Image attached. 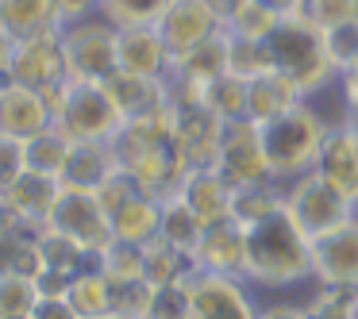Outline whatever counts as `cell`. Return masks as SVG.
Wrapping results in <instances>:
<instances>
[{
    "mask_svg": "<svg viewBox=\"0 0 358 319\" xmlns=\"http://www.w3.org/2000/svg\"><path fill=\"white\" fill-rule=\"evenodd\" d=\"M243 281L258 296H285L312 285V239L293 223L285 208L247 227Z\"/></svg>",
    "mask_w": 358,
    "mask_h": 319,
    "instance_id": "obj_1",
    "label": "cell"
},
{
    "mask_svg": "<svg viewBox=\"0 0 358 319\" xmlns=\"http://www.w3.org/2000/svg\"><path fill=\"white\" fill-rule=\"evenodd\" d=\"M258 131H262V150H266L270 177L285 185V181L304 177V173L316 170L320 147H324L331 127H327V119L308 101H301L289 112H281V116L258 124Z\"/></svg>",
    "mask_w": 358,
    "mask_h": 319,
    "instance_id": "obj_2",
    "label": "cell"
},
{
    "mask_svg": "<svg viewBox=\"0 0 358 319\" xmlns=\"http://www.w3.org/2000/svg\"><path fill=\"white\" fill-rule=\"evenodd\" d=\"M47 101L55 112V127L66 131L73 142H112L124 127V116L104 81L70 77L55 93H47Z\"/></svg>",
    "mask_w": 358,
    "mask_h": 319,
    "instance_id": "obj_3",
    "label": "cell"
},
{
    "mask_svg": "<svg viewBox=\"0 0 358 319\" xmlns=\"http://www.w3.org/2000/svg\"><path fill=\"white\" fill-rule=\"evenodd\" d=\"M270 54H273V70H281L304 96L327 89L339 73L331 70L324 50V31L308 27L304 20L289 16L278 24V31L270 35Z\"/></svg>",
    "mask_w": 358,
    "mask_h": 319,
    "instance_id": "obj_4",
    "label": "cell"
},
{
    "mask_svg": "<svg viewBox=\"0 0 358 319\" xmlns=\"http://www.w3.org/2000/svg\"><path fill=\"white\" fill-rule=\"evenodd\" d=\"M62 35V50H66V66H70V77L81 81H108L112 73H120L116 62V35L120 27L108 16L93 12V16L70 20V24L58 27Z\"/></svg>",
    "mask_w": 358,
    "mask_h": 319,
    "instance_id": "obj_5",
    "label": "cell"
},
{
    "mask_svg": "<svg viewBox=\"0 0 358 319\" xmlns=\"http://www.w3.org/2000/svg\"><path fill=\"white\" fill-rule=\"evenodd\" d=\"M285 212L293 216V223L301 227L308 239H320V235L343 227L347 219H355L358 204L312 170V173H304V177L285 181Z\"/></svg>",
    "mask_w": 358,
    "mask_h": 319,
    "instance_id": "obj_6",
    "label": "cell"
},
{
    "mask_svg": "<svg viewBox=\"0 0 358 319\" xmlns=\"http://www.w3.org/2000/svg\"><path fill=\"white\" fill-rule=\"evenodd\" d=\"M47 231H58L66 239H73L89 254H104L116 242L112 216L93 188H70V185L58 188L55 204H50V216H47Z\"/></svg>",
    "mask_w": 358,
    "mask_h": 319,
    "instance_id": "obj_7",
    "label": "cell"
},
{
    "mask_svg": "<svg viewBox=\"0 0 358 319\" xmlns=\"http://www.w3.org/2000/svg\"><path fill=\"white\" fill-rule=\"evenodd\" d=\"M189 319H258L262 296L239 273L196 269L189 277Z\"/></svg>",
    "mask_w": 358,
    "mask_h": 319,
    "instance_id": "obj_8",
    "label": "cell"
},
{
    "mask_svg": "<svg viewBox=\"0 0 358 319\" xmlns=\"http://www.w3.org/2000/svg\"><path fill=\"white\" fill-rule=\"evenodd\" d=\"M12 81L39 93H55L58 85L70 81V66H66L62 35L58 31H39L16 39V58H12Z\"/></svg>",
    "mask_w": 358,
    "mask_h": 319,
    "instance_id": "obj_9",
    "label": "cell"
},
{
    "mask_svg": "<svg viewBox=\"0 0 358 319\" xmlns=\"http://www.w3.org/2000/svg\"><path fill=\"white\" fill-rule=\"evenodd\" d=\"M212 165L235 188L270 177L266 150H262V131H258L255 119H231V124H224V135H220V147H216V162Z\"/></svg>",
    "mask_w": 358,
    "mask_h": 319,
    "instance_id": "obj_10",
    "label": "cell"
},
{
    "mask_svg": "<svg viewBox=\"0 0 358 319\" xmlns=\"http://www.w3.org/2000/svg\"><path fill=\"white\" fill-rule=\"evenodd\" d=\"M312 285L358 288V216L312 239Z\"/></svg>",
    "mask_w": 358,
    "mask_h": 319,
    "instance_id": "obj_11",
    "label": "cell"
},
{
    "mask_svg": "<svg viewBox=\"0 0 358 319\" xmlns=\"http://www.w3.org/2000/svg\"><path fill=\"white\" fill-rule=\"evenodd\" d=\"M155 27L162 35V43L170 47V54L178 58V54H189L193 47H201V43L216 39L224 31V20L204 0H173Z\"/></svg>",
    "mask_w": 358,
    "mask_h": 319,
    "instance_id": "obj_12",
    "label": "cell"
},
{
    "mask_svg": "<svg viewBox=\"0 0 358 319\" xmlns=\"http://www.w3.org/2000/svg\"><path fill=\"white\" fill-rule=\"evenodd\" d=\"M47 127H55V112H50L47 93L16 85V81L0 89V135L27 142L35 135H43Z\"/></svg>",
    "mask_w": 358,
    "mask_h": 319,
    "instance_id": "obj_13",
    "label": "cell"
},
{
    "mask_svg": "<svg viewBox=\"0 0 358 319\" xmlns=\"http://www.w3.org/2000/svg\"><path fill=\"white\" fill-rule=\"evenodd\" d=\"M116 62H120V73H135V77H170L173 54L162 43L158 27H120Z\"/></svg>",
    "mask_w": 358,
    "mask_h": 319,
    "instance_id": "obj_14",
    "label": "cell"
},
{
    "mask_svg": "<svg viewBox=\"0 0 358 319\" xmlns=\"http://www.w3.org/2000/svg\"><path fill=\"white\" fill-rule=\"evenodd\" d=\"M178 196L193 208V216L201 219V223H216V219L231 216L235 185L216 170V165H189L181 185H178Z\"/></svg>",
    "mask_w": 358,
    "mask_h": 319,
    "instance_id": "obj_15",
    "label": "cell"
},
{
    "mask_svg": "<svg viewBox=\"0 0 358 319\" xmlns=\"http://www.w3.org/2000/svg\"><path fill=\"white\" fill-rule=\"evenodd\" d=\"M243 254H247V227L231 216L216 219V223H204L201 242H196V250H193L201 269L239 273V277H243Z\"/></svg>",
    "mask_w": 358,
    "mask_h": 319,
    "instance_id": "obj_16",
    "label": "cell"
},
{
    "mask_svg": "<svg viewBox=\"0 0 358 319\" xmlns=\"http://www.w3.org/2000/svg\"><path fill=\"white\" fill-rule=\"evenodd\" d=\"M316 173L358 204V131H350L347 124L331 127L324 147H320Z\"/></svg>",
    "mask_w": 358,
    "mask_h": 319,
    "instance_id": "obj_17",
    "label": "cell"
},
{
    "mask_svg": "<svg viewBox=\"0 0 358 319\" xmlns=\"http://www.w3.org/2000/svg\"><path fill=\"white\" fill-rule=\"evenodd\" d=\"M104 85H108V93H112V101H116L124 124H127V119H143V116H155V112L170 108V81H166V77L112 73Z\"/></svg>",
    "mask_w": 358,
    "mask_h": 319,
    "instance_id": "obj_18",
    "label": "cell"
},
{
    "mask_svg": "<svg viewBox=\"0 0 358 319\" xmlns=\"http://www.w3.org/2000/svg\"><path fill=\"white\" fill-rule=\"evenodd\" d=\"M58 188H62L58 177H43V173L24 170L0 196L8 200V208L20 216L24 227H47V216H50V204H55Z\"/></svg>",
    "mask_w": 358,
    "mask_h": 319,
    "instance_id": "obj_19",
    "label": "cell"
},
{
    "mask_svg": "<svg viewBox=\"0 0 358 319\" xmlns=\"http://www.w3.org/2000/svg\"><path fill=\"white\" fill-rule=\"evenodd\" d=\"M301 101L304 93L281 70H266L247 81V119H255V124H266V119L281 116Z\"/></svg>",
    "mask_w": 358,
    "mask_h": 319,
    "instance_id": "obj_20",
    "label": "cell"
},
{
    "mask_svg": "<svg viewBox=\"0 0 358 319\" xmlns=\"http://www.w3.org/2000/svg\"><path fill=\"white\" fill-rule=\"evenodd\" d=\"M120 170V158L112 142H73L70 162L62 170V185L70 188H101L112 173Z\"/></svg>",
    "mask_w": 358,
    "mask_h": 319,
    "instance_id": "obj_21",
    "label": "cell"
},
{
    "mask_svg": "<svg viewBox=\"0 0 358 319\" xmlns=\"http://www.w3.org/2000/svg\"><path fill=\"white\" fill-rule=\"evenodd\" d=\"M220 73H227V31H220L216 39L193 47L189 54H178L173 66H170V81L196 85V89H204L208 81H216Z\"/></svg>",
    "mask_w": 358,
    "mask_h": 319,
    "instance_id": "obj_22",
    "label": "cell"
},
{
    "mask_svg": "<svg viewBox=\"0 0 358 319\" xmlns=\"http://www.w3.org/2000/svg\"><path fill=\"white\" fill-rule=\"evenodd\" d=\"M158 223H162V196L155 193H139L120 212H112V235L135 246H147L150 239H158Z\"/></svg>",
    "mask_w": 358,
    "mask_h": 319,
    "instance_id": "obj_23",
    "label": "cell"
},
{
    "mask_svg": "<svg viewBox=\"0 0 358 319\" xmlns=\"http://www.w3.org/2000/svg\"><path fill=\"white\" fill-rule=\"evenodd\" d=\"M196 269V258L181 246H170L166 239H150L143 246V273L150 285H189Z\"/></svg>",
    "mask_w": 358,
    "mask_h": 319,
    "instance_id": "obj_24",
    "label": "cell"
},
{
    "mask_svg": "<svg viewBox=\"0 0 358 319\" xmlns=\"http://www.w3.org/2000/svg\"><path fill=\"white\" fill-rule=\"evenodd\" d=\"M0 27L16 39L39 31H58L62 16H58V0H0Z\"/></svg>",
    "mask_w": 358,
    "mask_h": 319,
    "instance_id": "obj_25",
    "label": "cell"
},
{
    "mask_svg": "<svg viewBox=\"0 0 358 319\" xmlns=\"http://www.w3.org/2000/svg\"><path fill=\"white\" fill-rule=\"evenodd\" d=\"M281 208H285V185L273 177L255 181V185H239L231 196V219H239L243 227L262 223V219H270Z\"/></svg>",
    "mask_w": 358,
    "mask_h": 319,
    "instance_id": "obj_26",
    "label": "cell"
},
{
    "mask_svg": "<svg viewBox=\"0 0 358 319\" xmlns=\"http://www.w3.org/2000/svg\"><path fill=\"white\" fill-rule=\"evenodd\" d=\"M70 150H73V139L58 127H47L43 135L24 142V154H27V170L31 173H43V177H58L62 181V170L70 162Z\"/></svg>",
    "mask_w": 358,
    "mask_h": 319,
    "instance_id": "obj_27",
    "label": "cell"
},
{
    "mask_svg": "<svg viewBox=\"0 0 358 319\" xmlns=\"http://www.w3.org/2000/svg\"><path fill=\"white\" fill-rule=\"evenodd\" d=\"M201 231H204V223L193 216V208H189L178 193L162 196V223H158V239H166L170 246H181V250L193 254L196 242H201Z\"/></svg>",
    "mask_w": 358,
    "mask_h": 319,
    "instance_id": "obj_28",
    "label": "cell"
},
{
    "mask_svg": "<svg viewBox=\"0 0 358 319\" xmlns=\"http://www.w3.org/2000/svg\"><path fill=\"white\" fill-rule=\"evenodd\" d=\"M281 20H285V12L278 4H270V0H243L239 8L224 20V31L243 35V39H270Z\"/></svg>",
    "mask_w": 358,
    "mask_h": 319,
    "instance_id": "obj_29",
    "label": "cell"
},
{
    "mask_svg": "<svg viewBox=\"0 0 358 319\" xmlns=\"http://www.w3.org/2000/svg\"><path fill=\"white\" fill-rule=\"evenodd\" d=\"M201 101L208 104L224 124L247 119V77H239V73H231V70L220 73L216 81H208V85L201 89Z\"/></svg>",
    "mask_w": 358,
    "mask_h": 319,
    "instance_id": "obj_30",
    "label": "cell"
},
{
    "mask_svg": "<svg viewBox=\"0 0 358 319\" xmlns=\"http://www.w3.org/2000/svg\"><path fill=\"white\" fill-rule=\"evenodd\" d=\"M66 300L78 308V316H104V311H112V285L108 277H104L101 265H93V269L78 273V277L70 281V292H66Z\"/></svg>",
    "mask_w": 358,
    "mask_h": 319,
    "instance_id": "obj_31",
    "label": "cell"
},
{
    "mask_svg": "<svg viewBox=\"0 0 358 319\" xmlns=\"http://www.w3.org/2000/svg\"><path fill=\"white\" fill-rule=\"evenodd\" d=\"M301 304L308 319H358V288L308 285V296Z\"/></svg>",
    "mask_w": 358,
    "mask_h": 319,
    "instance_id": "obj_32",
    "label": "cell"
},
{
    "mask_svg": "<svg viewBox=\"0 0 358 319\" xmlns=\"http://www.w3.org/2000/svg\"><path fill=\"white\" fill-rule=\"evenodd\" d=\"M39 281L27 273H0V319H31L39 304Z\"/></svg>",
    "mask_w": 358,
    "mask_h": 319,
    "instance_id": "obj_33",
    "label": "cell"
},
{
    "mask_svg": "<svg viewBox=\"0 0 358 319\" xmlns=\"http://www.w3.org/2000/svg\"><path fill=\"white\" fill-rule=\"evenodd\" d=\"M227 70L247 77V81L266 73V70H273L270 39H243V35L227 31Z\"/></svg>",
    "mask_w": 358,
    "mask_h": 319,
    "instance_id": "obj_34",
    "label": "cell"
},
{
    "mask_svg": "<svg viewBox=\"0 0 358 319\" xmlns=\"http://www.w3.org/2000/svg\"><path fill=\"white\" fill-rule=\"evenodd\" d=\"M173 0H101V16L116 27H155Z\"/></svg>",
    "mask_w": 358,
    "mask_h": 319,
    "instance_id": "obj_35",
    "label": "cell"
},
{
    "mask_svg": "<svg viewBox=\"0 0 358 319\" xmlns=\"http://www.w3.org/2000/svg\"><path fill=\"white\" fill-rule=\"evenodd\" d=\"M324 50H327V62H331V70L339 73V77L343 73H355L358 70V16L327 27L324 31Z\"/></svg>",
    "mask_w": 358,
    "mask_h": 319,
    "instance_id": "obj_36",
    "label": "cell"
},
{
    "mask_svg": "<svg viewBox=\"0 0 358 319\" xmlns=\"http://www.w3.org/2000/svg\"><path fill=\"white\" fill-rule=\"evenodd\" d=\"M355 4L358 0H293V4H289V16L304 20V24L316 27V31H327V27H335V24L355 16Z\"/></svg>",
    "mask_w": 358,
    "mask_h": 319,
    "instance_id": "obj_37",
    "label": "cell"
},
{
    "mask_svg": "<svg viewBox=\"0 0 358 319\" xmlns=\"http://www.w3.org/2000/svg\"><path fill=\"white\" fill-rule=\"evenodd\" d=\"M112 285V311L116 316H127V319H143L147 316V304H150V292H155V285H150L147 277H108Z\"/></svg>",
    "mask_w": 358,
    "mask_h": 319,
    "instance_id": "obj_38",
    "label": "cell"
},
{
    "mask_svg": "<svg viewBox=\"0 0 358 319\" xmlns=\"http://www.w3.org/2000/svg\"><path fill=\"white\" fill-rule=\"evenodd\" d=\"M101 269L104 277H147L143 273V246H135V242H112L108 250L101 254Z\"/></svg>",
    "mask_w": 358,
    "mask_h": 319,
    "instance_id": "obj_39",
    "label": "cell"
},
{
    "mask_svg": "<svg viewBox=\"0 0 358 319\" xmlns=\"http://www.w3.org/2000/svg\"><path fill=\"white\" fill-rule=\"evenodd\" d=\"M143 319H189V288L185 285H155Z\"/></svg>",
    "mask_w": 358,
    "mask_h": 319,
    "instance_id": "obj_40",
    "label": "cell"
},
{
    "mask_svg": "<svg viewBox=\"0 0 358 319\" xmlns=\"http://www.w3.org/2000/svg\"><path fill=\"white\" fill-rule=\"evenodd\" d=\"M27 170V154H24V142L12 139V135H0V193Z\"/></svg>",
    "mask_w": 358,
    "mask_h": 319,
    "instance_id": "obj_41",
    "label": "cell"
},
{
    "mask_svg": "<svg viewBox=\"0 0 358 319\" xmlns=\"http://www.w3.org/2000/svg\"><path fill=\"white\" fill-rule=\"evenodd\" d=\"M258 319H308V316H304V304L301 300L270 296V300H262V308H258Z\"/></svg>",
    "mask_w": 358,
    "mask_h": 319,
    "instance_id": "obj_42",
    "label": "cell"
},
{
    "mask_svg": "<svg viewBox=\"0 0 358 319\" xmlns=\"http://www.w3.org/2000/svg\"><path fill=\"white\" fill-rule=\"evenodd\" d=\"M31 319H81V316H78V308H73L66 296H39Z\"/></svg>",
    "mask_w": 358,
    "mask_h": 319,
    "instance_id": "obj_43",
    "label": "cell"
},
{
    "mask_svg": "<svg viewBox=\"0 0 358 319\" xmlns=\"http://www.w3.org/2000/svg\"><path fill=\"white\" fill-rule=\"evenodd\" d=\"M343 124L358 131V73H343Z\"/></svg>",
    "mask_w": 358,
    "mask_h": 319,
    "instance_id": "obj_44",
    "label": "cell"
},
{
    "mask_svg": "<svg viewBox=\"0 0 358 319\" xmlns=\"http://www.w3.org/2000/svg\"><path fill=\"white\" fill-rule=\"evenodd\" d=\"M12 58H16V35L0 27V89L12 85Z\"/></svg>",
    "mask_w": 358,
    "mask_h": 319,
    "instance_id": "obj_45",
    "label": "cell"
},
{
    "mask_svg": "<svg viewBox=\"0 0 358 319\" xmlns=\"http://www.w3.org/2000/svg\"><path fill=\"white\" fill-rule=\"evenodd\" d=\"M204 4H208V8L216 12L220 20H227V16H231V12H235V8H239V4H243V0H204Z\"/></svg>",
    "mask_w": 358,
    "mask_h": 319,
    "instance_id": "obj_46",
    "label": "cell"
},
{
    "mask_svg": "<svg viewBox=\"0 0 358 319\" xmlns=\"http://www.w3.org/2000/svg\"><path fill=\"white\" fill-rule=\"evenodd\" d=\"M85 319H127V316H116V311H104V316H85Z\"/></svg>",
    "mask_w": 358,
    "mask_h": 319,
    "instance_id": "obj_47",
    "label": "cell"
},
{
    "mask_svg": "<svg viewBox=\"0 0 358 319\" xmlns=\"http://www.w3.org/2000/svg\"><path fill=\"white\" fill-rule=\"evenodd\" d=\"M270 4H278L281 12H289V4H293V0H270Z\"/></svg>",
    "mask_w": 358,
    "mask_h": 319,
    "instance_id": "obj_48",
    "label": "cell"
},
{
    "mask_svg": "<svg viewBox=\"0 0 358 319\" xmlns=\"http://www.w3.org/2000/svg\"><path fill=\"white\" fill-rule=\"evenodd\" d=\"M355 16H358V4H355Z\"/></svg>",
    "mask_w": 358,
    "mask_h": 319,
    "instance_id": "obj_49",
    "label": "cell"
},
{
    "mask_svg": "<svg viewBox=\"0 0 358 319\" xmlns=\"http://www.w3.org/2000/svg\"><path fill=\"white\" fill-rule=\"evenodd\" d=\"M355 73H358V70H355Z\"/></svg>",
    "mask_w": 358,
    "mask_h": 319,
    "instance_id": "obj_50",
    "label": "cell"
}]
</instances>
